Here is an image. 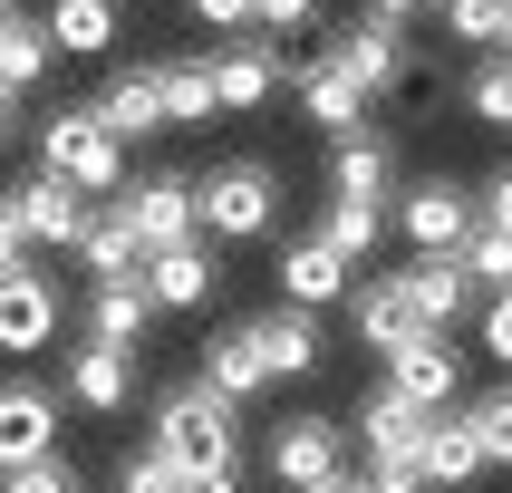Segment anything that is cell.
I'll use <instances>...</instances> for the list:
<instances>
[{
    "label": "cell",
    "instance_id": "obj_1",
    "mask_svg": "<svg viewBox=\"0 0 512 493\" xmlns=\"http://www.w3.org/2000/svg\"><path fill=\"white\" fill-rule=\"evenodd\" d=\"M155 455L184 474V484H242V406H223L203 377H184L165 406H155Z\"/></svg>",
    "mask_w": 512,
    "mask_h": 493
},
{
    "label": "cell",
    "instance_id": "obj_2",
    "mask_svg": "<svg viewBox=\"0 0 512 493\" xmlns=\"http://www.w3.org/2000/svg\"><path fill=\"white\" fill-rule=\"evenodd\" d=\"M194 223L203 242H271L281 232V174L261 155H223L194 174Z\"/></svg>",
    "mask_w": 512,
    "mask_h": 493
},
{
    "label": "cell",
    "instance_id": "obj_3",
    "mask_svg": "<svg viewBox=\"0 0 512 493\" xmlns=\"http://www.w3.org/2000/svg\"><path fill=\"white\" fill-rule=\"evenodd\" d=\"M39 174H58L68 194H126V145L107 136V116L97 107H58L49 126H39Z\"/></svg>",
    "mask_w": 512,
    "mask_h": 493
},
{
    "label": "cell",
    "instance_id": "obj_4",
    "mask_svg": "<svg viewBox=\"0 0 512 493\" xmlns=\"http://www.w3.org/2000/svg\"><path fill=\"white\" fill-rule=\"evenodd\" d=\"M387 223L406 232V252H464V242L484 232V203H474V184H455V174H416V184L387 203Z\"/></svg>",
    "mask_w": 512,
    "mask_h": 493
},
{
    "label": "cell",
    "instance_id": "obj_5",
    "mask_svg": "<svg viewBox=\"0 0 512 493\" xmlns=\"http://www.w3.org/2000/svg\"><path fill=\"white\" fill-rule=\"evenodd\" d=\"M377 387H397V397L426 406V416L464 406V348H455V329H416L406 348H387V377H377Z\"/></svg>",
    "mask_w": 512,
    "mask_h": 493
},
{
    "label": "cell",
    "instance_id": "obj_6",
    "mask_svg": "<svg viewBox=\"0 0 512 493\" xmlns=\"http://www.w3.org/2000/svg\"><path fill=\"white\" fill-rule=\"evenodd\" d=\"M329 474H348V426L339 416H290V426H271V484L281 493H319Z\"/></svg>",
    "mask_w": 512,
    "mask_h": 493
},
{
    "label": "cell",
    "instance_id": "obj_7",
    "mask_svg": "<svg viewBox=\"0 0 512 493\" xmlns=\"http://www.w3.org/2000/svg\"><path fill=\"white\" fill-rule=\"evenodd\" d=\"M126 232H136V252H165V242H194V174H136L126 194H116Z\"/></svg>",
    "mask_w": 512,
    "mask_h": 493
},
{
    "label": "cell",
    "instance_id": "obj_8",
    "mask_svg": "<svg viewBox=\"0 0 512 493\" xmlns=\"http://www.w3.org/2000/svg\"><path fill=\"white\" fill-rule=\"evenodd\" d=\"M145 300H155V310H203V300H213V290H223V242H165V252H145Z\"/></svg>",
    "mask_w": 512,
    "mask_h": 493
},
{
    "label": "cell",
    "instance_id": "obj_9",
    "mask_svg": "<svg viewBox=\"0 0 512 493\" xmlns=\"http://www.w3.org/2000/svg\"><path fill=\"white\" fill-rule=\"evenodd\" d=\"M0 203L20 213V232H29V252H78V232H87V213L97 203L87 194H68L58 174H29V184H0Z\"/></svg>",
    "mask_w": 512,
    "mask_h": 493
},
{
    "label": "cell",
    "instance_id": "obj_10",
    "mask_svg": "<svg viewBox=\"0 0 512 493\" xmlns=\"http://www.w3.org/2000/svg\"><path fill=\"white\" fill-rule=\"evenodd\" d=\"M319 58H329V68H339L358 97H387V87L406 78V29H387V20H368V10H358V20H348Z\"/></svg>",
    "mask_w": 512,
    "mask_h": 493
},
{
    "label": "cell",
    "instance_id": "obj_11",
    "mask_svg": "<svg viewBox=\"0 0 512 493\" xmlns=\"http://www.w3.org/2000/svg\"><path fill=\"white\" fill-rule=\"evenodd\" d=\"M281 87H290V68H281V39H223V49H213V107L252 116V107H271Z\"/></svg>",
    "mask_w": 512,
    "mask_h": 493
},
{
    "label": "cell",
    "instance_id": "obj_12",
    "mask_svg": "<svg viewBox=\"0 0 512 493\" xmlns=\"http://www.w3.org/2000/svg\"><path fill=\"white\" fill-rule=\"evenodd\" d=\"M348 329H358V348H377V358H387V348H406L416 339V329H426V319H416V300H406V271H368V281H348Z\"/></svg>",
    "mask_w": 512,
    "mask_h": 493
},
{
    "label": "cell",
    "instance_id": "obj_13",
    "mask_svg": "<svg viewBox=\"0 0 512 493\" xmlns=\"http://www.w3.org/2000/svg\"><path fill=\"white\" fill-rule=\"evenodd\" d=\"M348 435L368 445V464H416V455H426V435H435V416H426V406H406L397 387H368L358 416H348Z\"/></svg>",
    "mask_w": 512,
    "mask_h": 493
},
{
    "label": "cell",
    "instance_id": "obj_14",
    "mask_svg": "<svg viewBox=\"0 0 512 493\" xmlns=\"http://www.w3.org/2000/svg\"><path fill=\"white\" fill-rule=\"evenodd\" d=\"M58 455V397L39 377H0V474Z\"/></svg>",
    "mask_w": 512,
    "mask_h": 493
},
{
    "label": "cell",
    "instance_id": "obj_15",
    "mask_svg": "<svg viewBox=\"0 0 512 493\" xmlns=\"http://www.w3.org/2000/svg\"><path fill=\"white\" fill-rule=\"evenodd\" d=\"M271 271H281V300H290V310H339V300H348V281H358V271H348V261L329 252L319 232H290Z\"/></svg>",
    "mask_w": 512,
    "mask_h": 493
},
{
    "label": "cell",
    "instance_id": "obj_16",
    "mask_svg": "<svg viewBox=\"0 0 512 493\" xmlns=\"http://www.w3.org/2000/svg\"><path fill=\"white\" fill-rule=\"evenodd\" d=\"M203 387L223 406H252V397H271V368H261V339H252V319H232V329H213L203 339Z\"/></svg>",
    "mask_w": 512,
    "mask_h": 493
},
{
    "label": "cell",
    "instance_id": "obj_17",
    "mask_svg": "<svg viewBox=\"0 0 512 493\" xmlns=\"http://www.w3.org/2000/svg\"><path fill=\"white\" fill-rule=\"evenodd\" d=\"M49 339H58V281L49 271H10L0 281V358H29Z\"/></svg>",
    "mask_w": 512,
    "mask_h": 493
},
{
    "label": "cell",
    "instance_id": "obj_18",
    "mask_svg": "<svg viewBox=\"0 0 512 493\" xmlns=\"http://www.w3.org/2000/svg\"><path fill=\"white\" fill-rule=\"evenodd\" d=\"M387 184H397V145L377 136V126L329 136V194L339 203H387Z\"/></svg>",
    "mask_w": 512,
    "mask_h": 493
},
{
    "label": "cell",
    "instance_id": "obj_19",
    "mask_svg": "<svg viewBox=\"0 0 512 493\" xmlns=\"http://www.w3.org/2000/svg\"><path fill=\"white\" fill-rule=\"evenodd\" d=\"M68 406H87V416H126V406H136V348L87 339L78 358H68Z\"/></svg>",
    "mask_w": 512,
    "mask_h": 493
},
{
    "label": "cell",
    "instance_id": "obj_20",
    "mask_svg": "<svg viewBox=\"0 0 512 493\" xmlns=\"http://www.w3.org/2000/svg\"><path fill=\"white\" fill-rule=\"evenodd\" d=\"M406 300H416V319H426V329H455V319L474 310L484 290L464 281V261H455V252H416V261H406Z\"/></svg>",
    "mask_w": 512,
    "mask_h": 493
},
{
    "label": "cell",
    "instance_id": "obj_21",
    "mask_svg": "<svg viewBox=\"0 0 512 493\" xmlns=\"http://www.w3.org/2000/svg\"><path fill=\"white\" fill-rule=\"evenodd\" d=\"M290 97H300V116H310L319 136H348V126H368V97L329 68V58H300L290 68Z\"/></svg>",
    "mask_w": 512,
    "mask_h": 493
},
{
    "label": "cell",
    "instance_id": "obj_22",
    "mask_svg": "<svg viewBox=\"0 0 512 493\" xmlns=\"http://www.w3.org/2000/svg\"><path fill=\"white\" fill-rule=\"evenodd\" d=\"M97 116H107V136H116V145L165 136V87H155V68H116V78L97 87Z\"/></svg>",
    "mask_w": 512,
    "mask_h": 493
},
{
    "label": "cell",
    "instance_id": "obj_23",
    "mask_svg": "<svg viewBox=\"0 0 512 493\" xmlns=\"http://www.w3.org/2000/svg\"><path fill=\"white\" fill-rule=\"evenodd\" d=\"M252 339H261V368H271V387L319 368V310H290V300H281L271 319H252Z\"/></svg>",
    "mask_w": 512,
    "mask_h": 493
},
{
    "label": "cell",
    "instance_id": "obj_24",
    "mask_svg": "<svg viewBox=\"0 0 512 493\" xmlns=\"http://www.w3.org/2000/svg\"><path fill=\"white\" fill-rule=\"evenodd\" d=\"M416 474H426V493H455V484H474V474H484V445H474V426H464V406H445V416H435Z\"/></svg>",
    "mask_w": 512,
    "mask_h": 493
},
{
    "label": "cell",
    "instance_id": "obj_25",
    "mask_svg": "<svg viewBox=\"0 0 512 493\" xmlns=\"http://www.w3.org/2000/svg\"><path fill=\"white\" fill-rule=\"evenodd\" d=\"M116 10H126V0H49L39 20H49L58 58H107L116 49Z\"/></svg>",
    "mask_w": 512,
    "mask_h": 493
},
{
    "label": "cell",
    "instance_id": "obj_26",
    "mask_svg": "<svg viewBox=\"0 0 512 493\" xmlns=\"http://www.w3.org/2000/svg\"><path fill=\"white\" fill-rule=\"evenodd\" d=\"M145 329H155V300H145V281H87V339L136 348Z\"/></svg>",
    "mask_w": 512,
    "mask_h": 493
},
{
    "label": "cell",
    "instance_id": "obj_27",
    "mask_svg": "<svg viewBox=\"0 0 512 493\" xmlns=\"http://www.w3.org/2000/svg\"><path fill=\"white\" fill-rule=\"evenodd\" d=\"M49 68H58L49 20H39V10H10V29H0V97H29Z\"/></svg>",
    "mask_w": 512,
    "mask_h": 493
},
{
    "label": "cell",
    "instance_id": "obj_28",
    "mask_svg": "<svg viewBox=\"0 0 512 493\" xmlns=\"http://www.w3.org/2000/svg\"><path fill=\"white\" fill-rule=\"evenodd\" d=\"M78 261H87V281H136V271H145V252H136V232H126V213H116V203H97V213H87Z\"/></svg>",
    "mask_w": 512,
    "mask_h": 493
},
{
    "label": "cell",
    "instance_id": "obj_29",
    "mask_svg": "<svg viewBox=\"0 0 512 493\" xmlns=\"http://www.w3.org/2000/svg\"><path fill=\"white\" fill-rule=\"evenodd\" d=\"M310 232H319V242H329V252L348 261V271H358V261H368L377 242H387V203H339V194H329V213H319Z\"/></svg>",
    "mask_w": 512,
    "mask_h": 493
},
{
    "label": "cell",
    "instance_id": "obj_30",
    "mask_svg": "<svg viewBox=\"0 0 512 493\" xmlns=\"http://www.w3.org/2000/svg\"><path fill=\"white\" fill-rule=\"evenodd\" d=\"M155 87H165V126H203L213 116V58H165Z\"/></svg>",
    "mask_w": 512,
    "mask_h": 493
},
{
    "label": "cell",
    "instance_id": "obj_31",
    "mask_svg": "<svg viewBox=\"0 0 512 493\" xmlns=\"http://www.w3.org/2000/svg\"><path fill=\"white\" fill-rule=\"evenodd\" d=\"M435 10H445V29H455L464 49H484V58L512 39V0H435Z\"/></svg>",
    "mask_w": 512,
    "mask_h": 493
},
{
    "label": "cell",
    "instance_id": "obj_32",
    "mask_svg": "<svg viewBox=\"0 0 512 493\" xmlns=\"http://www.w3.org/2000/svg\"><path fill=\"white\" fill-rule=\"evenodd\" d=\"M464 107L484 116V126H512V58H474V78H464Z\"/></svg>",
    "mask_w": 512,
    "mask_h": 493
},
{
    "label": "cell",
    "instance_id": "obj_33",
    "mask_svg": "<svg viewBox=\"0 0 512 493\" xmlns=\"http://www.w3.org/2000/svg\"><path fill=\"white\" fill-rule=\"evenodd\" d=\"M464 426H474V445H484V474H493V464H512V387L474 397V406H464Z\"/></svg>",
    "mask_w": 512,
    "mask_h": 493
},
{
    "label": "cell",
    "instance_id": "obj_34",
    "mask_svg": "<svg viewBox=\"0 0 512 493\" xmlns=\"http://www.w3.org/2000/svg\"><path fill=\"white\" fill-rule=\"evenodd\" d=\"M455 261H464V281L484 290V300H493V290H512V242H503V232H474Z\"/></svg>",
    "mask_w": 512,
    "mask_h": 493
},
{
    "label": "cell",
    "instance_id": "obj_35",
    "mask_svg": "<svg viewBox=\"0 0 512 493\" xmlns=\"http://www.w3.org/2000/svg\"><path fill=\"white\" fill-rule=\"evenodd\" d=\"M116 493H184V474H174L155 445H136V455L116 464Z\"/></svg>",
    "mask_w": 512,
    "mask_h": 493
},
{
    "label": "cell",
    "instance_id": "obj_36",
    "mask_svg": "<svg viewBox=\"0 0 512 493\" xmlns=\"http://www.w3.org/2000/svg\"><path fill=\"white\" fill-rule=\"evenodd\" d=\"M0 493H78V474H68V455H39V464H10Z\"/></svg>",
    "mask_w": 512,
    "mask_h": 493
},
{
    "label": "cell",
    "instance_id": "obj_37",
    "mask_svg": "<svg viewBox=\"0 0 512 493\" xmlns=\"http://www.w3.org/2000/svg\"><path fill=\"white\" fill-rule=\"evenodd\" d=\"M310 20H319V0H252L261 39H290V29H310Z\"/></svg>",
    "mask_w": 512,
    "mask_h": 493
},
{
    "label": "cell",
    "instance_id": "obj_38",
    "mask_svg": "<svg viewBox=\"0 0 512 493\" xmlns=\"http://www.w3.org/2000/svg\"><path fill=\"white\" fill-rule=\"evenodd\" d=\"M484 358H503V368H512V290H493V300H484Z\"/></svg>",
    "mask_w": 512,
    "mask_h": 493
},
{
    "label": "cell",
    "instance_id": "obj_39",
    "mask_svg": "<svg viewBox=\"0 0 512 493\" xmlns=\"http://www.w3.org/2000/svg\"><path fill=\"white\" fill-rule=\"evenodd\" d=\"M10 271H39V252H29V232H20V213H10V203H0V281H10Z\"/></svg>",
    "mask_w": 512,
    "mask_h": 493
},
{
    "label": "cell",
    "instance_id": "obj_40",
    "mask_svg": "<svg viewBox=\"0 0 512 493\" xmlns=\"http://www.w3.org/2000/svg\"><path fill=\"white\" fill-rule=\"evenodd\" d=\"M474 203H484V232H503V242H512V165L493 174V184H484Z\"/></svg>",
    "mask_w": 512,
    "mask_h": 493
},
{
    "label": "cell",
    "instance_id": "obj_41",
    "mask_svg": "<svg viewBox=\"0 0 512 493\" xmlns=\"http://www.w3.org/2000/svg\"><path fill=\"white\" fill-rule=\"evenodd\" d=\"M194 20L223 29V39H242V29H252V0H194Z\"/></svg>",
    "mask_w": 512,
    "mask_h": 493
},
{
    "label": "cell",
    "instance_id": "obj_42",
    "mask_svg": "<svg viewBox=\"0 0 512 493\" xmlns=\"http://www.w3.org/2000/svg\"><path fill=\"white\" fill-rule=\"evenodd\" d=\"M435 0H368V20H387V29H406V20H426Z\"/></svg>",
    "mask_w": 512,
    "mask_h": 493
},
{
    "label": "cell",
    "instance_id": "obj_43",
    "mask_svg": "<svg viewBox=\"0 0 512 493\" xmlns=\"http://www.w3.org/2000/svg\"><path fill=\"white\" fill-rule=\"evenodd\" d=\"M20 136V97H0V145Z\"/></svg>",
    "mask_w": 512,
    "mask_h": 493
},
{
    "label": "cell",
    "instance_id": "obj_44",
    "mask_svg": "<svg viewBox=\"0 0 512 493\" xmlns=\"http://www.w3.org/2000/svg\"><path fill=\"white\" fill-rule=\"evenodd\" d=\"M319 493H368V474H329V484H319Z\"/></svg>",
    "mask_w": 512,
    "mask_h": 493
},
{
    "label": "cell",
    "instance_id": "obj_45",
    "mask_svg": "<svg viewBox=\"0 0 512 493\" xmlns=\"http://www.w3.org/2000/svg\"><path fill=\"white\" fill-rule=\"evenodd\" d=\"M184 493H242V484H184Z\"/></svg>",
    "mask_w": 512,
    "mask_h": 493
},
{
    "label": "cell",
    "instance_id": "obj_46",
    "mask_svg": "<svg viewBox=\"0 0 512 493\" xmlns=\"http://www.w3.org/2000/svg\"><path fill=\"white\" fill-rule=\"evenodd\" d=\"M10 10H20V0H0V29H10Z\"/></svg>",
    "mask_w": 512,
    "mask_h": 493
},
{
    "label": "cell",
    "instance_id": "obj_47",
    "mask_svg": "<svg viewBox=\"0 0 512 493\" xmlns=\"http://www.w3.org/2000/svg\"><path fill=\"white\" fill-rule=\"evenodd\" d=\"M503 58H512V39H503Z\"/></svg>",
    "mask_w": 512,
    "mask_h": 493
}]
</instances>
